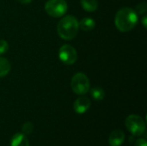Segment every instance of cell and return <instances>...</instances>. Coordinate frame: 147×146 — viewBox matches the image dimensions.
<instances>
[{
	"label": "cell",
	"mask_w": 147,
	"mask_h": 146,
	"mask_svg": "<svg viewBox=\"0 0 147 146\" xmlns=\"http://www.w3.org/2000/svg\"><path fill=\"white\" fill-rule=\"evenodd\" d=\"M82 8L88 12H94L98 8V3L96 0H81Z\"/></svg>",
	"instance_id": "8fae6325"
},
{
	"label": "cell",
	"mask_w": 147,
	"mask_h": 146,
	"mask_svg": "<svg viewBox=\"0 0 147 146\" xmlns=\"http://www.w3.org/2000/svg\"><path fill=\"white\" fill-rule=\"evenodd\" d=\"M90 96L96 101H102L105 97V91L102 88L96 87L90 89Z\"/></svg>",
	"instance_id": "4fadbf2b"
},
{
	"label": "cell",
	"mask_w": 147,
	"mask_h": 146,
	"mask_svg": "<svg viewBox=\"0 0 147 146\" xmlns=\"http://www.w3.org/2000/svg\"><path fill=\"white\" fill-rule=\"evenodd\" d=\"M19 3H23V4H27V3H30L33 0H17Z\"/></svg>",
	"instance_id": "ac0fdd59"
},
{
	"label": "cell",
	"mask_w": 147,
	"mask_h": 146,
	"mask_svg": "<svg viewBox=\"0 0 147 146\" xmlns=\"http://www.w3.org/2000/svg\"><path fill=\"white\" fill-rule=\"evenodd\" d=\"M9 49V44L4 40H0V55L5 53Z\"/></svg>",
	"instance_id": "9a60e30c"
},
{
	"label": "cell",
	"mask_w": 147,
	"mask_h": 146,
	"mask_svg": "<svg viewBox=\"0 0 147 146\" xmlns=\"http://www.w3.org/2000/svg\"><path fill=\"white\" fill-rule=\"evenodd\" d=\"M59 59L65 65H73L78 59L77 51L71 45H64L59 51Z\"/></svg>",
	"instance_id": "8992f818"
},
{
	"label": "cell",
	"mask_w": 147,
	"mask_h": 146,
	"mask_svg": "<svg viewBox=\"0 0 147 146\" xmlns=\"http://www.w3.org/2000/svg\"><path fill=\"white\" fill-rule=\"evenodd\" d=\"M125 140V134L121 130L113 131L109 138V143L110 146H121Z\"/></svg>",
	"instance_id": "ba28073f"
},
{
	"label": "cell",
	"mask_w": 147,
	"mask_h": 146,
	"mask_svg": "<svg viewBox=\"0 0 147 146\" xmlns=\"http://www.w3.org/2000/svg\"><path fill=\"white\" fill-rule=\"evenodd\" d=\"M134 146H147L146 140L145 139H139L138 140H136Z\"/></svg>",
	"instance_id": "e0dca14e"
},
{
	"label": "cell",
	"mask_w": 147,
	"mask_h": 146,
	"mask_svg": "<svg viewBox=\"0 0 147 146\" xmlns=\"http://www.w3.org/2000/svg\"><path fill=\"white\" fill-rule=\"evenodd\" d=\"M79 28H82L84 31H90L92 30L95 26H96V22L94 21V19L90 18V17H85L83 18L79 22H78Z\"/></svg>",
	"instance_id": "30bf717a"
},
{
	"label": "cell",
	"mask_w": 147,
	"mask_h": 146,
	"mask_svg": "<svg viewBox=\"0 0 147 146\" xmlns=\"http://www.w3.org/2000/svg\"><path fill=\"white\" fill-rule=\"evenodd\" d=\"M34 130V126L31 122H26L22 126V131L25 135L30 134Z\"/></svg>",
	"instance_id": "5bb4252c"
},
{
	"label": "cell",
	"mask_w": 147,
	"mask_h": 146,
	"mask_svg": "<svg viewBox=\"0 0 147 146\" xmlns=\"http://www.w3.org/2000/svg\"><path fill=\"white\" fill-rule=\"evenodd\" d=\"M146 15H145V16L143 17V19H142V23H143V25H144L145 28H146Z\"/></svg>",
	"instance_id": "d6986e66"
},
{
	"label": "cell",
	"mask_w": 147,
	"mask_h": 146,
	"mask_svg": "<svg viewBox=\"0 0 147 146\" xmlns=\"http://www.w3.org/2000/svg\"><path fill=\"white\" fill-rule=\"evenodd\" d=\"M147 10V5L146 3H141L140 4H139L136 7L135 12L139 15V14H145L146 11Z\"/></svg>",
	"instance_id": "2e32d148"
},
{
	"label": "cell",
	"mask_w": 147,
	"mask_h": 146,
	"mask_svg": "<svg viewBox=\"0 0 147 146\" xmlns=\"http://www.w3.org/2000/svg\"><path fill=\"white\" fill-rule=\"evenodd\" d=\"M71 88L77 95H85L90 90V80L84 73H77L71 81Z\"/></svg>",
	"instance_id": "277c9868"
},
{
	"label": "cell",
	"mask_w": 147,
	"mask_h": 146,
	"mask_svg": "<svg viewBox=\"0 0 147 146\" xmlns=\"http://www.w3.org/2000/svg\"><path fill=\"white\" fill-rule=\"evenodd\" d=\"M115 23L121 32L131 31L138 23V14L129 7H124L115 15Z\"/></svg>",
	"instance_id": "6da1fadb"
},
{
	"label": "cell",
	"mask_w": 147,
	"mask_h": 146,
	"mask_svg": "<svg viewBox=\"0 0 147 146\" xmlns=\"http://www.w3.org/2000/svg\"><path fill=\"white\" fill-rule=\"evenodd\" d=\"M90 105H91V102L88 97L81 96V97H78L75 101L73 104V108L77 114H82L86 113L89 110V108H90Z\"/></svg>",
	"instance_id": "52a82bcc"
},
{
	"label": "cell",
	"mask_w": 147,
	"mask_h": 146,
	"mask_svg": "<svg viewBox=\"0 0 147 146\" xmlns=\"http://www.w3.org/2000/svg\"><path fill=\"white\" fill-rule=\"evenodd\" d=\"M10 146H29V141L24 133H16L11 138Z\"/></svg>",
	"instance_id": "9c48e42d"
},
{
	"label": "cell",
	"mask_w": 147,
	"mask_h": 146,
	"mask_svg": "<svg viewBox=\"0 0 147 146\" xmlns=\"http://www.w3.org/2000/svg\"><path fill=\"white\" fill-rule=\"evenodd\" d=\"M79 25L78 20L72 15L63 17L57 25V32L59 37L65 40H72L78 34Z\"/></svg>",
	"instance_id": "7a4b0ae2"
},
{
	"label": "cell",
	"mask_w": 147,
	"mask_h": 146,
	"mask_svg": "<svg viewBox=\"0 0 147 146\" xmlns=\"http://www.w3.org/2000/svg\"><path fill=\"white\" fill-rule=\"evenodd\" d=\"M125 125L133 136L140 137L146 133V123L140 115L130 114L126 119Z\"/></svg>",
	"instance_id": "3957f363"
},
{
	"label": "cell",
	"mask_w": 147,
	"mask_h": 146,
	"mask_svg": "<svg viewBox=\"0 0 147 146\" xmlns=\"http://www.w3.org/2000/svg\"><path fill=\"white\" fill-rule=\"evenodd\" d=\"M10 63L8 59L0 57V77H3L7 76L10 71Z\"/></svg>",
	"instance_id": "7c38bea8"
},
{
	"label": "cell",
	"mask_w": 147,
	"mask_h": 146,
	"mask_svg": "<svg viewBox=\"0 0 147 146\" xmlns=\"http://www.w3.org/2000/svg\"><path fill=\"white\" fill-rule=\"evenodd\" d=\"M67 3L65 0H48L45 4L46 12L53 17H61L67 11Z\"/></svg>",
	"instance_id": "5b68a950"
}]
</instances>
